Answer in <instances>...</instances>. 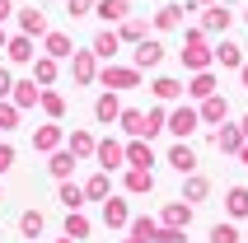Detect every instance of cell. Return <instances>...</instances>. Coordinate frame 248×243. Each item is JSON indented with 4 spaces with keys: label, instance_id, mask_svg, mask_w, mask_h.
Returning a JSON list of instances; mask_svg holds the SVG:
<instances>
[{
    "label": "cell",
    "instance_id": "5bb4252c",
    "mask_svg": "<svg viewBox=\"0 0 248 243\" xmlns=\"http://www.w3.org/2000/svg\"><path fill=\"white\" fill-rule=\"evenodd\" d=\"M38 145H42V150L56 145V131H52V126H42V131H38Z\"/></svg>",
    "mask_w": 248,
    "mask_h": 243
},
{
    "label": "cell",
    "instance_id": "7a4b0ae2",
    "mask_svg": "<svg viewBox=\"0 0 248 243\" xmlns=\"http://www.w3.org/2000/svg\"><path fill=\"white\" fill-rule=\"evenodd\" d=\"M244 211H248V192L234 187V192H230V215H244Z\"/></svg>",
    "mask_w": 248,
    "mask_h": 243
},
{
    "label": "cell",
    "instance_id": "7402d4cb",
    "mask_svg": "<svg viewBox=\"0 0 248 243\" xmlns=\"http://www.w3.org/2000/svg\"><path fill=\"white\" fill-rule=\"evenodd\" d=\"M244 75H248V70H244Z\"/></svg>",
    "mask_w": 248,
    "mask_h": 243
},
{
    "label": "cell",
    "instance_id": "9c48e42d",
    "mask_svg": "<svg viewBox=\"0 0 248 243\" xmlns=\"http://www.w3.org/2000/svg\"><path fill=\"white\" fill-rule=\"evenodd\" d=\"M202 197H206V182L192 178V182H187V201H202Z\"/></svg>",
    "mask_w": 248,
    "mask_h": 243
},
{
    "label": "cell",
    "instance_id": "44dd1931",
    "mask_svg": "<svg viewBox=\"0 0 248 243\" xmlns=\"http://www.w3.org/2000/svg\"><path fill=\"white\" fill-rule=\"evenodd\" d=\"M5 89H10V75H5V70H0V94H5Z\"/></svg>",
    "mask_w": 248,
    "mask_h": 243
},
{
    "label": "cell",
    "instance_id": "52a82bcc",
    "mask_svg": "<svg viewBox=\"0 0 248 243\" xmlns=\"http://www.w3.org/2000/svg\"><path fill=\"white\" fill-rule=\"evenodd\" d=\"M117 117V103H112V98H98V122H112Z\"/></svg>",
    "mask_w": 248,
    "mask_h": 243
},
{
    "label": "cell",
    "instance_id": "30bf717a",
    "mask_svg": "<svg viewBox=\"0 0 248 243\" xmlns=\"http://www.w3.org/2000/svg\"><path fill=\"white\" fill-rule=\"evenodd\" d=\"M173 131H178V136L192 131V112H178V117H173Z\"/></svg>",
    "mask_w": 248,
    "mask_h": 243
},
{
    "label": "cell",
    "instance_id": "5b68a950",
    "mask_svg": "<svg viewBox=\"0 0 248 243\" xmlns=\"http://www.w3.org/2000/svg\"><path fill=\"white\" fill-rule=\"evenodd\" d=\"M169 225H173V229H178V225H187V206H169Z\"/></svg>",
    "mask_w": 248,
    "mask_h": 243
},
{
    "label": "cell",
    "instance_id": "3957f363",
    "mask_svg": "<svg viewBox=\"0 0 248 243\" xmlns=\"http://www.w3.org/2000/svg\"><path fill=\"white\" fill-rule=\"evenodd\" d=\"M126 187H131V192H150V173H140V168H136V173L126 178Z\"/></svg>",
    "mask_w": 248,
    "mask_h": 243
},
{
    "label": "cell",
    "instance_id": "7c38bea8",
    "mask_svg": "<svg viewBox=\"0 0 248 243\" xmlns=\"http://www.w3.org/2000/svg\"><path fill=\"white\" fill-rule=\"evenodd\" d=\"M42 229V215H38V211H28V215H24V234H38Z\"/></svg>",
    "mask_w": 248,
    "mask_h": 243
},
{
    "label": "cell",
    "instance_id": "9a60e30c",
    "mask_svg": "<svg viewBox=\"0 0 248 243\" xmlns=\"http://www.w3.org/2000/svg\"><path fill=\"white\" fill-rule=\"evenodd\" d=\"M66 234H70V239H84V220H80V215H70V225H66Z\"/></svg>",
    "mask_w": 248,
    "mask_h": 243
},
{
    "label": "cell",
    "instance_id": "ffe728a7",
    "mask_svg": "<svg viewBox=\"0 0 248 243\" xmlns=\"http://www.w3.org/2000/svg\"><path fill=\"white\" fill-rule=\"evenodd\" d=\"M10 164H14V154H10V150H5V145H0V173H5Z\"/></svg>",
    "mask_w": 248,
    "mask_h": 243
},
{
    "label": "cell",
    "instance_id": "ac0fdd59",
    "mask_svg": "<svg viewBox=\"0 0 248 243\" xmlns=\"http://www.w3.org/2000/svg\"><path fill=\"white\" fill-rule=\"evenodd\" d=\"M136 239H155V225H150V220H136Z\"/></svg>",
    "mask_w": 248,
    "mask_h": 243
},
{
    "label": "cell",
    "instance_id": "2e32d148",
    "mask_svg": "<svg viewBox=\"0 0 248 243\" xmlns=\"http://www.w3.org/2000/svg\"><path fill=\"white\" fill-rule=\"evenodd\" d=\"M155 89H159V98H173V94H178V84H173V80H159Z\"/></svg>",
    "mask_w": 248,
    "mask_h": 243
},
{
    "label": "cell",
    "instance_id": "277c9868",
    "mask_svg": "<svg viewBox=\"0 0 248 243\" xmlns=\"http://www.w3.org/2000/svg\"><path fill=\"white\" fill-rule=\"evenodd\" d=\"M211 243H239V234L230 229V225H225V229H220V225H216V229H211Z\"/></svg>",
    "mask_w": 248,
    "mask_h": 243
},
{
    "label": "cell",
    "instance_id": "6da1fadb",
    "mask_svg": "<svg viewBox=\"0 0 248 243\" xmlns=\"http://www.w3.org/2000/svg\"><path fill=\"white\" fill-rule=\"evenodd\" d=\"M169 164H173V168H178V173H187V168H192L197 159H192V154H187V150L178 145V150H173V154H169Z\"/></svg>",
    "mask_w": 248,
    "mask_h": 243
},
{
    "label": "cell",
    "instance_id": "8fae6325",
    "mask_svg": "<svg viewBox=\"0 0 248 243\" xmlns=\"http://www.w3.org/2000/svg\"><path fill=\"white\" fill-rule=\"evenodd\" d=\"M122 122H126V131H136V136H140V131H145V117H140V112H126V117H122Z\"/></svg>",
    "mask_w": 248,
    "mask_h": 243
},
{
    "label": "cell",
    "instance_id": "d6986e66",
    "mask_svg": "<svg viewBox=\"0 0 248 243\" xmlns=\"http://www.w3.org/2000/svg\"><path fill=\"white\" fill-rule=\"evenodd\" d=\"M24 28H33V33H38V28H42V14H38V10H28V14H24Z\"/></svg>",
    "mask_w": 248,
    "mask_h": 243
},
{
    "label": "cell",
    "instance_id": "ba28073f",
    "mask_svg": "<svg viewBox=\"0 0 248 243\" xmlns=\"http://www.w3.org/2000/svg\"><path fill=\"white\" fill-rule=\"evenodd\" d=\"M126 220V206L122 201H108V225H122Z\"/></svg>",
    "mask_w": 248,
    "mask_h": 243
},
{
    "label": "cell",
    "instance_id": "8992f818",
    "mask_svg": "<svg viewBox=\"0 0 248 243\" xmlns=\"http://www.w3.org/2000/svg\"><path fill=\"white\" fill-rule=\"evenodd\" d=\"M136 56H140V66H155V61H159V47H155V42H145Z\"/></svg>",
    "mask_w": 248,
    "mask_h": 243
},
{
    "label": "cell",
    "instance_id": "e0dca14e",
    "mask_svg": "<svg viewBox=\"0 0 248 243\" xmlns=\"http://www.w3.org/2000/svg\"><path fill=\"white\" fill-rule=\"evenodd\" d=\"M52 173H70V154H56V159H52Z\"/></svg>",
    "mask_w": 248,
    "mask_h": 243
},
{
    "label": "cell",
    "instance_id": "4fadbf2b",
    "mask_svg": "<svg viewBox=\"0 0 248 243\" xmlns=\"http://www.w3.org/2000/svg\"><path fill=\"white\" fill-rule=\"evenodd\" d=\"M98 159H103V164H117V159H122V150H117V145H103V150H98Z\"/></svg>",
    "mask_w": 248,
    "mask_h": 243
}]
</instances>
